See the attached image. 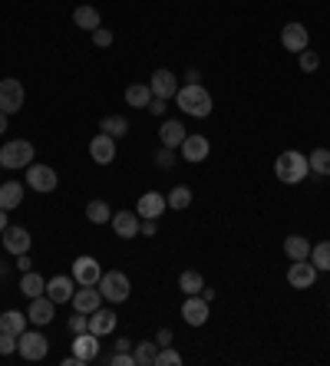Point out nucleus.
<instances>
[{
  "instance_id": "obj_3",
  "label": "nucleus",
  "mask_w": 330,
  "mask_h": 366,
  "mask_svg": "<svg viewBox=\"0 0 330 366\" xmlns=\"http://www.w3.org/2000/svg\"><path fill=\"white\" fill-rule=\"evenodd\" d=\"M96 287H99V294H103V301H110V303L129 301V291H132L129 277H126L122 270H110V274H103Z\"/></svg>"
},
{
  "instance_id": "obj_43",
  "label": "nucleus",
  "mask_w": 330,
  "mask_h": 366,
  "mask_svg": "<svg viewBox=\"0 0 330 366\" xmlns=\"http://www.w3.org/2000/svg\"><path fill=\"white\" fill-rule=\"evenodd\" d=\"M155 231H159V218H139V235L152 237Z\"/></svg>"
},
{
  "instance_id": "obj_25",
  "label": "nucleus",
  "mask_w": 330,
  "mask_h": 366,
  "mask_svg": "<svg viewBox=\"0 0 330 366\" xmlns=\"http://www.w3.org/2000/svg\"><path fill=\"white\" fill-rule=\"evenodd\" d=\"M284 254L291 261H308L310 258V241L304 235H287L284 237Z\"/></svg>"
},
{
  "instance_id": "obj_17",
  "label": "nucleus",
  "mask_w": 330,
  "mask_h": 366,
  "mask_svg": "<svg viewBox=\"0 0 330 366\" xmlns=\"http://www.w3.org/2000/svg\"><path fill=\"white\" fill-rule=\"evenodd\" d=\"M73 353H77L83 363H93V360L99 356V336L93 334V330L77 334V340H73Z\"/></svg>"
},
{
  "instance_id": "obj_4",
  "label": "nucleus",
  "mask_w": 330,
  "mask_h": 366,
  "mask_svg": "<svg viewBox=\"0 0 330 366\" xmlns=\"http://www.w3.org/2000/svg\"><path fill=\"white\" fill-rule=\"evenodd\" d=\"M33 162V142L27 139H7V145L0 149V165L4 169H27Z\"/></svg>"
},
{
  "instance_id": "obj_22",
  "label": "nucleus",
  "mask_w": 330,
  "mask_h": 366,
  "mask_svg": "<svg viewBox=\"0 0 330 366\" xmlns=\"http://www.w3.org/2000/svg\"><path fill=\"white\" fill-rule=\"evenodd\" d=\"M89 330L96 336H106L116 330V313L106 311V307H96V311L89 313Z\"/></svg>"
},
{
  "instance_id": "obj_52",
  "label": "nucleus",
  "mask_w": 330,
  "mask_h": 366,
  "mask_svg": "<svg viewBox=\"0 0 330 366\" xmlns=\"http://www.w3.org/2000/svg\"><path fill=\"white\" fill-rule=\"evenodd\" d=\"M7 119H11L7 112H0V132H7Z\"/></svg>"
},
{
  "instance_id": "obj_29",
  "label": "nucleus",
  "mask_w": 330,
  "mask_h": 366,
  "mask_svg": "<svg viewBox=\"0 0 330 366\" xmlns=\"http://www.w3.org/2000/svg\"><path fill=\"white\" fill-rule=\"evenodd\" d=\"M20 291L27 294V297H40V294H46V280L37 274V270H23V277H20Z\"/></svg>"
},
{
  "instance_id": "obj_41",
  "label": "nucleus",
  "mask_w": 330,
  "mask_h": 366,
  "mask_svg": "<svg viewBox=\"0 0 330 366\" xmlns=\"http://www.w3.org/2000/svg\"><path fill=\"white\" fill-rule=\"evenodd\" d=\"M13 350H17V336L4 334V330H0V356H11Z\"/></svg>"
},
{
  "instance_id": "obj_10",
  "label": "nucleus",
  "mask_w": 330,
  "mask_h": 366,
  "mask_svg": "<svg viewBox=\"0 0 330 366\" xmlns=\"http://www.w3.org/2000/svg\"><path fill=\"white\" fill-rule=\"evenodd\" d=\"M182 320H185L188 327H202V323L209 320V301H205L202 294L185 297V303H182Z\"/></svg>"
},
{
  "instance_id": "obj_31",
  "label": "nucleus",
  "mask_w": 330,
  "mask_h": 366,
  "mask_svg": "<svg viewBox=\"0 0 330 366\" xmlns=\"http://www.w3.org/2000/svg\"><path fill=\"white\" fill-rule=\"evenodd\" d=\"M202 287H205V277H202L198 270H182V274H178V291L185 294V297L202 294Z\"/></svg>"
},
{
  "instance_id": "obj_42",
  "label": "nucleus",
  "mask_w": 330,
  "mask_h": 366,
  "mask_svg": "<svg viewBox=\"0 0 330 366\" xmlns=\"http://www.w3.org/2000/svg\"><path fill=\"white\" fill-rule=\"evenodd\" d=\"M70 330H73V334H83V330H89V313H79L77 311V317H70Z\"/></svg>"
},
{
  "instance_id": "obj_2",
  "label": "nucleus",
  "mask_w": 330,
  "mask_h": 366,
  "mask_svg": "<svg viewBox=\"0 0 330 366\" xmlns=\"http://www.w3.org/2000/svg\"><path fill=\"white\" fill-rule=\"evenodd\" d=\"M308 172H310L308 155H301V152H294V149L281 152V155L275 159V175H277V182H284V185H301L304 178H308Z\"/></svg>"
},
{
  "instance_id": "obj_20",
  "label": "nucleus",
  "mask_w": 330,
  "mask_h": 366,
  "mask_svg": "<svg viewBox=\"0 0 330 366\" xmlns=\"http://www.w3.org/2000/svg\"><path fill=\"white\" fill-rule=\"evenodd\" d=\"M185 126L178 122V119H165L162 122V129H159V139H162V145L165 149H178L182 142H185Z\"/></svg>"
},
{
  "instance_id": "obj_1",
  "label": "nucleus",
  "mask_w": 330,
  "mask_h": 366,
  "mask_svg": "<svg viewBox=\"0 0 330 366\" xmlns=\"http://www.w3.org/2000/svg\"><path fill=\"white\" fill-rule=\"evenodd\" d=\"M176 106L185 112V116H195V119H205L211 112V93L202 83H185L178 86L176 93Z\"/></svg>"
},
{
  "instance_id": "obj_21",
  "label": "nucleus",
  "mask_w": 330,
  "mask_h": 366,
  "mask_svg": "<svg viewBox=\"0 0 330 366\" xmlns=\"http://www.w3.org/2000/svg\"><path fill=\"white\" fill-rule=\"evenodd\" d=\"M169 208V202H165V195L159 192H145L143 198H139V218H162V211Z\"/></svg>"
},
{
  "instance_id": "obj_8",
  "label": "nucleus",
  "mask_w": 330,
  "mask_h": 366,
  "mask_svg": "<svg viewBox=\"0 0 330 366\" xmlns=\"http://www.w3.org/2000/svg\"><path fill=\"white\" fill-rule=\"evenodd\" d=\"M314 280H317V268L310 261H291V268H287V284L291 287L308 291V287H314Z\"/></svg>"
},
{
  "instance_id": "obj_12",
  "label": "nucleus",
  "mask_w": 330,
  "mask_h": 366,
  "mask_svg": "<svg viewBox=\"0 0 330 366\" xmlns=\"http://www.w3.org/2000/svg\"><path fill=\"white\" fill-rule=\"evenodd\" d=\"M308 27L304 23H287L284 30H281V44H284L287 53H304L308 50Z\"/></svg>"
},
{
  "instance_id": "obj_39",
  "label": "nucleus",
  "mask_w": 330,
  "mask_h": 366,
  "mask_svg": "<svg viewBox=\"0 0 330 366\" xmlns=\"http://www.w3.org/2000/svg\"><path fill=\"white\" fill-rule=\"evenodd\" d=\"M106 363L110 366H136V356H132V350H116Z\"/></svg>"
},
{
  "instance_id": "obj_49",
  "label": "nucleus",
  "mask_w": 330,
  "mask_h": 366,
  "mask_svg": "<svg viewBox=\"0 0 330 366\" xmlns=\"http://www.w3.org/2000/svg\"><path fill=\"white\" fill-rule=\"evenodd\" d=\"M202 297H205V301H215V297H218V291H211V287H202Z\"/></svg>"
},
{
  "instance_id": "obj_14",
  "label": "nucleus",
  "mask_w": 330,
  "mask_h": 366,
  "mask_svg": "<svg viewBox=\"0 0 330 366\" xmlns=\"http://www.w3.org/2000/svg\"><path fill=\"white\" fill-rule=\"evenodd\" d=\"M99 277H103V268H99L96 258L83 254V258L73 261V280L77 284H99Z\"/></svg>"
},
{
  "instance_id": "obj_15",
  "label": "nucleus",
  "mask_w": 330,
  "mask_h": 366,
  "mask_svg": "<svg viewBox=\"0 0 330 366\" xmlns=\"http://www.w3.org/2000/svg\"><path fill=\"white\" fill-rule=\"evenodd\" d=\"M70 303H73L79 313H93L96 307H103V294H99L96 284H79V291L73 294Z\"/></svg>"
},
{
  "instance_id": "obj_35",
  "label": "nucleus",
  "mask_w": 330,
  "mask_h": 366,
  "mask_svg": "<svg viewBox=\"0 0 330 366\" xmlns=\"http://www.w3.org/2000/svg\"><path fill=\"white\" fill-rule=\"evenodd\" d=\"M165 202H169V208H172V211H185V208L192 205V188L178 185V188H172V192H169V198H165Z\"/></svg>"
},
{
  "instance_id": "obj_53",
  "label": "nucleus",
  "mask_w": 330,
  "mask_h": 366,
  "mask_svg": "<svg viewBox=\"0 0 330 366\" xmlns=\"http://www.w3.org/2000/svg\"><path fill=\"white\" fill-rule=\"evenodd\" d=\"M0 169H4V165H0Z\"/></svg>"
},
{
  "instance_id": "obj_33",
  "label": "nucleus",
  "mask_w": 330,
  "mask_h": 366,
  "mask_svg": "<svg viewBox=\"0 0 330 366\" xmlns=\"http://www.w3.org/2000/svg\"><path fill=\"white\" fill-rule=\"evenodd\" d=\"M86 218L93 221V225H106V221H112V208L103 202V198H93L86 205Z\"/></svg>"
},
{
  "instance_id": "obj_36",
  "label": "nucleus",
  "mask_w": 330,
  "mask_h": 366,
  "mask_svg": "<svg viewBox=\"0 0 330 366\" xmlns=\"http://www.w3.org/2000/svg\"><path fill=\"white\" fill-rule=\"evenodd\" d=\"M308 165H310V172L330 175V149H314L308 155Z\"/></svg>"
},
{
  "instance_id": "obj_44",
  "label": "nucleus",
  "mask_w": 330,
  "mask_h": 366,
  "mask_svg": "<svg viewBox=\"0 0 330 366\" xmlns=\"http://www.w3.org/2000/svg\"><path fill=\"white\" fill-rule=\"evenodd\" d=\"M93 44L96 46H112V30H106V27L93 30Z\"/></svg>"
},
{
  "instance_id": "obj_18",
  "label": "nucleus",
  "mask_w": 330,
  "mask_h": 366,
  "mask_svg": "<svg viewBox=\"0 0 330 366\" xmlns=\"http://www.w3.org/2000/svg\"><path fill=\"white\" fill-rule=\"evenodd\" d=\"M178 149H182V159L185 162H205L209 159V152H211V145H209L205 136H185V142H182Z\"/></svg>"
},
{
  "instance_id": "obj_16",
  "label": "nucleus",
  "mask_w": 330,
  "mask_h": 366,
  "mask_svg": "<svg viewBox=\"0 0 330 366\" xmlns=\"http://www.w3.org/2000/svg\"><path fill=\"white\" fill-rule=\"evenodd\" d=\"M56 313V303L46 297V294H40V297H33L30 301V311H27V317H30L33 327H46V323L53 320Z\"/></svg>"
},
{
  "instance_id": "obj_23",
  "label": "nucleus",
  "mask_w": 330,
  "mask_h": 366,
  "mask_svg": "<svg viewBox=\"0 0 330 366\" xmlns=\"http://www.w3.org/2000/svg\"><path fill=\"white\" fill-rule=\"evenodd\" d=\"M112 231L119 237H136L139 235V215L136 211H116L112 215Z\"/></svg>"
},
{
  "instance_id": "obj_30",
  "label": "nucleus",
  "mask_w": 330,
  "mask_h": 366,
  "mask_svg": "<svg viewBox=\"0 0 330 366\" xmlns=\"http://www.w3.org/2000/svg\"><path fill=\"white\" fill-rule=\"evenodd\" d=\"M99 132H106V136H112V139H122V136L129 132V119L126 116H103Z\"/></svg>"
},
{
  "instance_id": "obj_32",
  "label": "nucleus",
  "mask_w": 330,
  "mask_h": 366,
  "mask_svg": "<svg viewBox=\"0 0 330 366\" xmlns=\"http://www.w3.org/2000/svg\"><path fill=\"white\" fill-rule=\"evenodd\" d=\"M132 356H136V366H155V356H159V344H155V340H143V344H136Z\"/></svg>"
},
{
  "instance_id": "obj_27",
  "label": "nucleus",
  "mask_w": 330,
  "mask_h": 366,
  "mask_svg": "<svg viewBox=\"0 0 330 366\" xmlns=\"http://www.w3.org/2000/svg\"><path fill=\"white\" fill-rule=\"evenodd\" d=\"M126 103H129L132 109H149V103H152L149 83H132V86H126Z\"/></svg>"
},
{
  "instance_id": "obj_47",
  "label": "nucleus",
  "mask_w": 330,
  "mask_h": 366,
  "mask_svg": "<svg viewBox=\"0 0 330 366\" xmlns=\"http://www.w3.org/2000/svg\"><path fill=\"white\" fill-rule=\"evenodd\" d=\"M17 268H20V270H30V268H33L30 258H27V254H17Z\"/></svg>"
},
{
  "instance_id": "obj_26",
  "label": "nucleus",
  "mask_w": 330,
  "mask_h": 366,
  "mask_svg": "<svg viewBox=\"0 0 330 366\" xmlns=\"http://www.w3.org/2000/svg\"><path fill=\"white\" fill-rule=\"evenodd\" d=\"M73 23H77L79 30H99V27H103V17H99V11L96 7H86V4H83V7H77V11H73Z\"/></svg>"
},
{
  "instance_id": "obj_28",
  "label": "nucleus",
  "mask_w": 330,
  "mask_h": 366,
  "mask_svg": "<svg viewBox=\"0 0 330 366\" xmlns=\"http://www.w3.org/2000/svg\"><path fill=\"white\" fill-rule=\"evenodd\" d=\"M20 202H23V185L20 182L0 185V208L13 211V208H20Z\"/></svg>"
},
{
  "instance_id": "obj_48",
  "label": "nucleus",
  "mask_w": 330,
  "mask_h": 366,
  "mask_svg": "<svg viewBox=\"0 0 330 366\" xmlns=\"http://www.w3.org/2000/svg\"><path fill=\"white\" fill-rule=\"evenodd\" d=\"M116 350H132V340L129 336H119V340H116Z\"/></svg>"
},
{
  "instance_id": "obj_34",
  "label": "nucleus",
  "mask_w": 330,
  "mask_h": 366,
  "mask_svg": "<svg viewBox=\"0 0 330 366\" xmlns=\"http://www.w3.org/2000/svg\"><path fill=\"white\" fill-rule=\"evenodd\" d=\"M310 264L317 270H330V241H320V244H310Z\"/></svg>"
},
{
  "instance_id": "obj_9",
  "label": "nucleus",
  "mask_w": 330,
  "mask_h": 366,
  "mask_svg": "<svg viewBox=\"0 0 330 366\" xmlns=\"http://www.w3.org/2000/svg\"><path fill=\"white\" fill-rule=\"evenodd\" d=\"M30 244H33V237L27 228H20V225L4 228V248H7V254H27Z\"/></svg>"
},
{
  "instance_id": "obj_5",
  "label": "nucleus",
  "mask_w": 330,
  "mask_h": 366,
  "mask_svg": "<svg viewBox=\"0 0 330 366\" xmlns=\"http://www.w3.org/2000/svg\"><path fill=\"white\" fill-rule=\"evenodd\" d=\"M17 353L23 356V360H44L46 353H50V340H46L40 330H23L20 336H17Z\"/></svg>"
},
{
  "instance_id": "obj_40",
  "label": "nucleus",
  "mask_w": 330,
  "mask_h": 366,
  "mask_svg": "<svg viewBox=\"0 0 330 366\" xmlns=\"http://www.w3.org/2000/svg\"><path fill=\"white\" fill-rule=\"evenodd\" d=\"M172 165H176V152L162 145V149L155 152V169H172Z\"/></svg>"
},
{
  "instance_id": "obj_19",
  "label": "nucleus",
  "mask_w": 330,
  "mask_h": 366,
  "mask_svg": "<svg viewBox=\"0 0 330 366\" xmlns=\"http://www.w3.org/2000/svg\"><path fill=\"white\" fill-rule=\"evenodd\" d=\"M73 277H63V274H56L53 280H46V297L53 303H70L73 301Z\"/></svg>"
},
{
  "instance_id": "obj_6",
  "label": "nucleus",
  "mask_w": 330,
  "mask_h": 366,
  "mask_svg": "<svg viewBox=\"0 0 330 366\" xmlns=\"http://www.w3.org/2000/svg\"><path fill=\"white\" fill-rule=\"evenodd\" d=\"M20 109H23V83L13 79V76L0 79V112L13 116V112H20Z\"/></svg>"
},
{
  "instance_id": "obj_11",
  "label": "nucleus",
  "mask_w": 330,
  "mask_h": 366,
  "mask_svg": "<svg viewBox=\"0 0 330 366\" xmlns=\"http://www.w3.org/2000/svg\"><path fill=\"white\" fill-rule=\"evenodd\" d=\"M149 89H152V96L159 99H176L178 93V79L172 70H155L152 79H149Z\"/></svg>"
},
{
  "instance_id": "obj_45",
  "label": "nucleus",
  "mask_w": 330,
  "mask_h": 366,
  "mask_svg": "<svg viewBox=\"0 0 330 366\" xmlns=\"http://www.w3.org/2000/svg\"><path fill=\"white\" fill-rule=\"evenodd\" d=\"M149 112H152V116H165V99L152 96V103H149Z\"/></svg>"
},
{
  "instance_id": "obj_46",
  "label": "nucleus",
  "mask_w": 330,
  "mask_h": 366,
  "mask_svg": "<svg viewBox=\"0 0 330 366\" xmlns=\"http://www.w3.org/2000/svg\"><path fill=\"white\" fill-rule=\"evenodd\" d=\"M155 344L169 346V344H172V330H169V327H165V330H159V334H155Z\"/></svg>"
},
{
  "instance_id": "obj_7",
  "label": "nucleus",
  "mask_w": 330,
  "mask_h": 366,
  "mask_svg": "<svg viewBox=\"0 0 330 366\" xmlns=\"http://www.w3.org/2000/svg\"><path fill=\"white\" fill-rule=\"evenodd\" d=\"M27 185H30L33 192L50 195L60 185V178H56V172L50 165H27Z\"/></svg>"
},
{
  "instance_id": "obj_13",
  "label": "nucleus",
  "mask_w": 330,
  "mask_h": 366,
  "mask_svg": "<svg viewBox=\"0 0 330 366\" xmlns=\"http://www.w3.org/2000/svg\"><path fill=\"white\" fill-rule=\"evenodd\" d=\"M89 155H93L96 165H112V159H116V139L106 136V132L93 136V142H89Z\"/></svg>"
},
{
  "instance_id": "obj_50",
  "label": "nucleus",
  "mask_w": 330,
  "mask_h": 366,
  "mask_svg": "<svg viewBox=\"0 0 330 366\" xmlns=\"http://www.w3.org/2000/svg\"><path fill=\"white\" fill-rule=\"evenodd\" d=\"M185 79H188V83H198V79H202V73H198V70H188Z\"/></svg>"
},
{
  "instance_id": "obj_38",
  "label": "nucleus",
  "mask_w": 330,
  "mask_h": 366,
  "mask_svg": "<svg viewBox=\"0 0 330 366\" xmlns=\"http://www.w3.org/2000/svg\"><path fill=\"white\" fill-rule=\"evenodd\" d=\"M297 63H301V70H304V73H314V70L320 66V56L310 53V50H304V53H297Z\"/></svg>"
},
{
  "instance_id": "obj_24",
  "label": "nucleus",
  "mask_w": 330,
  "mask_h": 366,
  "mask_svg": "<svg viewBox=\"0 0 330 366\" xmlns=\"http://www.w3.org/2000/svg\"><path fill=\"white\" fill-rule=\"evenodd\" d=\"M27 323H30V317L20 313V311H4V313H0V330H4V334L20 336L23 330H27Z\"/></svg>"
},
{
  "instance_id": "obj_51",
  "label": "nucleus",
  "mask_w": 330,
  "mask_h": 366,
  "mask_svg": "<svg viewBox=\"0 0 330 366\" xmlns=\"http://www.w3.org/2000/svg\"><path fill=\"white\" fill-rule=\"evenodd\" d=\"M4 228H7V208H0V235H4Z\"/></svg>"
},
{
  "instance_id": "obj_37",
  "label": "nucleus",
  "mask_w": 330,
  "mask_h": 366,
  "mask_svg": "<svg viewBox=\"0 0 330 366\" xmlns=\"http://www.w3.org/2000/svg\"><path fill=\"white\" fill-rule=\"evenodd\" d=\"M155 366H182V353H176L172 346H162L155 356Z\"/></svg>"
}]
</instances>
